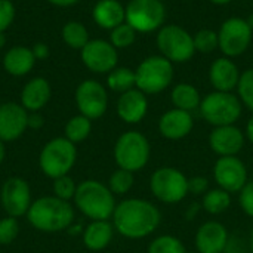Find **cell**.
Here are the masks:
<instances>
[{"mask_svg": "<svg viewBox=\"0 0 253 253\" xmlns=\"http://www.w3.org/2000/svg\"><path fill=\"white\" fill-rule=\"evenodd\" d=\"M194 46H196V50H199L202 53L213 52L216 47H219L218 33L213 30H209V28L199 30L194 36Z\"/></svg>", "mask_w": 253, "mask_h": 253, "instance_id": "obj_34", "label": "cell"}, {"mask_svg": "<svg viewBox=\"0 0 253 253\" xmlns=\"http://www.w3.org/2000/svg\"><path fill=\"white\" fill-rule=\"evenodd\" d=\"M27 125H28L30 129L37 130V129L43 127L44 119H43L42 114H39V111H37V113H31V114H28V122H27Z\"/></svg>", "mask_w": 253, "mask_h": 253, "instance_id": "obj_41", "label": "cell"}, {"mask_svg": "<svg viewBox=\"0 0 253 253\" xmlns=\"http://www.w3.org/2000/svg\"><path fill=\"white\" fill-rule=\"evenodd\" d=\"M0 203L7 216L16 219L25 216L33 203L31 188L28 182L19 176L7 178L0 190Z\"/></svg>", "mask_w": 253, "mask_h": 253, "instance_id": "obj_12", "label": "cell"}, {"mask_svg": "<svg viewBox=\"0 0 253 253\" xmlns=\"http://www.w3.org/2000/svg\"><path fill=\"white\" fill-rule=\"evenodd\" d=\"M62 39L70 47L82 50L89 42V33L83 24L77 21H70L62 28Z\"/></svg>", "mask_w": 253, "mask_h": 253, "instance_id": "obj_30", "label": "cell"}, {"mask_svg": "<svg viewBox=\"0 0 253 253\" xmlns=\"http://www.w3.org/2000/svg\"><path fill=\"white\" fill-rule=\"evenodd\" d=\"M246 138L249 139L251 144H253V116L249 119V122L246 125Z\"/></svg>", "mask_w": 253, "mask_h": 253, "instance_id": "obj_44", "label": "cell"}, {"mask_svg": "<svg viewBox=\"0 0 253 253\" xmlns=\"http://www.w3.org/2000/svg\"><path fill=\"white\" fill-rule=\"evenodd\" d=\"M148 253H188L184 243L175 237V236H169V234H163L156 237L150 246H148Z\"/></svg>", "mask_w": 253, "mask_h": 253, "instance_id": "obj_31", "label": "cell"}, {"mask_svg": "<svg viewBox=\"0 0 253 253\" xmlns=\"http://www.w3.org/2000/svg\"><path fill=\"white\" fill-rule=\"evenodd\" d=\"M114 231V225L110 221H92L83 230V245L92 252L104 251L111 243Z\"/></svg>", "mask_w": 253, "mask_h": 253, "instance_id": "obj_24", "label": "cell"}, {"mask_svg": "<svg viewBox=\"0 0 253 253\" xmlns=\"http://www.w3.org/2000/svg\"><path fill=\"white\" fill-rule=\"evenodd\" d=\"M15 16V7L10 0H0V33L9 28Z\"/></svg>", "mask_w": 253, "mask_h": 253, "instance_id": "obj_38", "label": "cell"}, {"mask_svg": "<svg viewBox=\"0 0 253 253\" xmlns=\"http://www.w3.org/2000/svg\"><path fill=\"white\" fill-rule=\"evenodd\" d=\"M76 190H77V184L70 175H64V176L53 179V184H52L53 196L61 200H65V202L73 200L76 196Z\"/></svg>", "mask_w": 253, "mask_h": 253, "instance_id": "obj_35", "label": "cell"}, {"mask_svg": "<svg viewBox=\"0 0 253 253\" xmlns=\"http://www.w3.org/2000/svg\"><path fill=\"white\" fill-rule=\"evenodd\" d=\"M170 99H172V104L175 105V108H179V110H184L188 113L200 108V102H202L199 90L190 83L176 84L172 89Z\"/></svg>", "mask_w": 253, "mask_h": 253, "instance_id": "obj_26", "label": "cell"}, {"mask_svg": "<svg viewBox=\"0 0 253 253\" xmlns=\"http://www.w3.org/2000/svg\"><path fill=\"white\" fill-rule=\"evenodd\" d=\"M252 27L249 25L248 19L233 16L222 22L218 39H219V49L227 58L239 56L249 47L252 42Z\"/></svg>", "mask_w": 253, "mask_h": 253, "instance_id": "obj_11", "label": "cell"}, {"mask_svg": "<svg viewBox=\"0 0 253 253\" xmlns=\"http://www.w3.org/2000/svg\"><path fill=\"white\" fill-rule=\"evenodd\" d=\"M33 53H34L36 59H44L49 55V49H47V46L44 43H37L33 47Z\"/></svg>", "mask_w": 253, "mask_h": 253, "instance_id": "obj_42", "label": "cell"}, {"mask_svg": "<svg viewBox=\"0 0 253 253\" xmlns=\"http://www.w3.org/2000/svg\"><path fill=\"white\" fill-rule=\"evenodd\" d=\"M193 126H194V120L191 113L179 108H172L166 111L159 120V130L162 136L170 141H178L185 138L193 130Z\"/></svg>", "mask_w": 253, "mask_h": 253, "instance_id": "obj_19", "label": "cell"}, {"mask_svg": "<svg viewBox=\"0 0 253 253\" xmlns=\"http://www.w3.org/2000/svg\"><path fill=\"white\" fill-rule=\"evenodd\" d=\"M148 111L147 95L139 89H130L117 101V116L127 125L139 123Z\"/></svg>", "mask_w": 253, "mask_h": 253, "instance_id": "obj_20", "label": "cell"}, {"mask_svg": "<svg viewBox=\"0 0 253 253\" xmlns=\"http://www.w3.org/2000/svg\"><path fill=\"white\" fill-rule=\"evenodd\" d=\"M34 62L36 56L33 53V49H28L25 46H15L9 49L3 58L4 70L15 77L28 74L33 70Z\"/></svg>", "mask_w": 253, "mask_h": 253, "instance_id": "obj_25", "label": "cell"}, {"mask_svg": "<svg viewBox=\"0 0 253 253\" xmlns=\"http://www.w3.org/2000/svg\"><path fill=\"white\" fill-rule=\"evenodd\" d=\"M209 181L205 176H194L188 179V193L196 196H205L209 190Z\"/></svg>", "mask_w": 253, "mask_h": 253, "instance_id": "obj_40", "label": "cell"}, {"mask_svg": "<svg viewBox=\"0 0 253 253\" xmlns=\"http://www.w3.org/2000/svg\"><path fill=\"white\" fill-rule=\"evenodd\" d=\"M248 22H249V25L252 27V30H253V15L249 18V19H248Z\"/></svg>", "mask_w": 253, "mask_h": 253, "instance_id": "obj_49", "label": "cell"}, {"mask_svg": "<svg viewBox=\"0 0 253 253\" xmlns=\"http://www.w3.org/2000/svg\"><path fill=\"white\" fill-rule=\"evenodd\" d=\"M162 56L170 62H187L194 56V37L179 25H165L157 34Z\"/></svg>", "mask_w": 253, "mask_h": 253, "instance_id": "obj_9", "label": "cell"}, {"mask_svg": "<svg viewBox=\"0 0 253 253\" xmlns=\"http://www.w3.org/2000/svg\"><path fill=\"white\" fill-rule=\"evenodd\" d=\"M191 253H199V252H191Z\"/></svg>", "mask_w": 253, "mask_h": 253, "instance_id": "obj_50", "label": "cell"}, {"mask_svg": "<svg viewBox=\"0 0 253 253\" xmlns=\"http://www.w3.org/2000/svg\"><path fill=\"white\" fill-rule=\"evenodd\" d=\"M239 202H240V206L243 209V212L253 218V179L249 181L245 188L240 191V197H239Z\"/></svg>", "mask_w": 253, "mask_h": 253, "instance_id": "obj_39", "label": "cell"}, {"mask_svg": "<svg viewBox=\"0 0 253 253\" xmlns=\"http://www.w3.org/2000/svg\"><path fill=\"white\" fill-rule=\"evenodd\" d=\"M133 182H135L133 173L119 168L117 170L111 173L108 179V188L111 190L114 196H125L132 190Z\"/></svg>", "mask_w": 253, "mask_h": 253, "instance_id": "obj_32", "label": "cell"}, {"mask_svg": "<svg viewBox=\"0 0 253 253\" xmlns=\"http://www.w3.org/2000/svg\"><path fill=\"white\" fill-rule=\"evenodd\" d=\"M49 3L55 4V6H61V7H65V6H73L76 4L79 0H47Z\"/></svg>", "mask_w": 253, "mask_h": 253, "instance_id": "obj_43", "label": "cell"}, {"mask_svg": "<svg viewBox=\"0 0 253 253\" xmlns=\"http://www.w3.org/2000/svg\"><path fill=\"white\" fill-rule=\"evenodd\" d=\"M117 49L105 40H89L82 49L83 64L93 73H110L117 67Z\"/></svg>", "mask_w": 253, "mask_h": 253, "instance_id": "obj_15", "label": "cell"}, {"mask_svg": "<svg viewBox=\"0 0 253 253\" xmlns=\"http://www.w3.org/2000/svg\"><path fill=\"white\" fill-rule=\"evenodd\" d=\"M203 209L211 215H219L231 206V194L222 188L209 190L203 196Z\"/></svg>", "mask_w": 253, "mask_h": 253, "instance_id": "obj_29", "label": "cell"}, {"mask_svg": "<svg viewBox=\"0 0 253 253\" xmlns=\"http://www.w3.org/2000/svg\"><path fill=\"white\" fill-rule=\"evenodd\" d=\"M165 18L166 7L162 0H130L126 6V22L141 33L160 28Z\"/></svg>", "mask_w": 253, "mask_h": 253, "instance_id": "obj_10", "label": "cell"}, {"mask_svg": "<svg viewBox=\"0 0 253 253\" xmlns=\"http://www.w3.org/2000/svg\"><path fill=\"white\" fill-rule=\"evenodd\" d=\"M211 1L215 3V4H227V3H230L233 0H211Z\"/></svg>", "mask_w": 253, "mask_h": 253, "instance_id": "obj_48", "label": "cell"}, {"mask_svg": "<svg viewBox=\"0 0 253 253\" xmlns=\"http://www.w3.org/2000/svg\"><path fill=\"white\" fill-rule=\"evenodd\" d=\"M28 224L40 233H61L74 222V208L55 196L34 200L27 212Z\"/></svg>", "mask_w": 253, "mask_h": 253, "instance_id": "obj_2", "label": "cell"}, {"mask_svg": "<svg viewBox=\"0 0 253 253\" xmlns=\"http://www.w3.org/2000/svg\"><path fill=\"white\" fill-rule=\"evenodd\" d=\"M110 37H111V44L116 49H126L133 44V42L136 39V30L125 21L119 27L111 30Z\"/></svg>", "mask_w": 253, "mask_h": 253, "instance_id": "obj_33", "label": "cell"}, {"mask_svg": "<svg viewBox=\"0 0 253 253\" xmlns=\"http://www.w3.org/2000/svg\"><path fill=\"white\" fill-rule=\"evenodd\" d=\"M90 132H92V120L84 117L83 114L71 117L64 127V136L73 144L83 142L90 135Z\"/></svg>", "mask_w": 253, "mask_h": 253, "instance_id": "obj_28", "label": "cell"}, {"mask_svg": "<svg viewBox=\"0 0 253 253\" xmlns=\"http://www.w3.org/2000/svg\"><path fill=\"white\" fill-rule=\"evenodd\" d=\"M50 99V84L43 77L31 79L21 92V105L31 113L40 111Z\"/></svg>", "mask_w": 253, "mask_h": 253, "instance_id": "obj_22", "label": "cell"}, {"mask_svg": "<svg viewBox=\"0 0 253 253\" xmlns=\"http://www.w3.org/2000/svg\"><path fill=\"white\" fill-rule=\"evenodd\" d=\"M213 178L218 187L230 194L240 193L249 182L248 168L237 156L219 157L213 166Z\"/></svg>", "mask_w": 253, "mask_h": 253, "instance_id": "obj_13", "label": "cell"}, {"mask_svg": "<svg viewBox=\"0 0 253 253\" xmlns=\"http://www.w3.org/2000/svg\"><path fill=\"white\" fill-rule=\"evenodd\" d=\"M202 117L213 127L234 125L242 116V101L231 92H212L200 102Z\"/></svg>", "mask_w": 253, "mask_h": 253, "instance_id": "obj_6", "label": "cell"}, {"mask_svg": "<svg viewBox=\"0 0 253 253\" xmlns=\"http://www.w3.org/2000/svg\"><path fill=\"white\" fill-rule=\"evenodd\" d=\"M19 234V222L16 218L6 216L0 219V246L12 245Z\"/></svg>", "mask_w": 253, "mask_h": 253, "instance_id": "obj_37", "label": "cell"}, {"mask_svg": "<svg viewBox=\"0 0 253 253\" xmlns=\"http://www.w3.org/2000/svg\"><path fill=\"white\" fill-rule=\"evenodd\" d=\"M209 79L215 90L231 92L233 89H237L240 71L230 58H218L211 65Z\"/></svg>", "mask_w": 253, "mask_h": 253, "instance_id": "obj_21", "label": "cell"}, {"mask_svg": "<svg viewBox=\"0 0 253 253\" xmlns=\"http://www.w3.org/2000/svg\"><path fill=\"white\" fill-rule=\"evenodd\" d=\"M150 190L159 202L175 205L187 197L188 178L179 169L165 166L154 170L151 175Z\"/></svg>", "mask_w": 253, "mask_h": 253, "instance_id": "obj_8", "label": "cell"}, {"mask_svg": "<svg viewBox=\"0 0 253 253\" xmlns=\"http://www.w3.org/2000/svg\"><path fill=\"white\" fill-rule=\"evenodd\" d=\"M95 22L105 30H113L126 21V7L117 0H99L92 12Z\"/></svg>", "mask_w": 253, "mask_h": 253, "instance_id": "obj_23", "label": "cell"}, {"mask_svg": "<svg viewBox=\"0 0 253 253\" xmlns=\"http://www.w3.org/2000/svg\"><path fill=\"white\" fill-rule=\"evenodd\" d=\"M74 206L90 221H110L117 206L116 196L108 185L96 179H86L77 184Z\"/></svg>", "mask_w": 253, "mask_h": 253, "instance_id": "obj_3", "label": "cell"}, {"mask_svg": "<svg viewBox=\"0 0 253 253\" xmlns=\"http://www.w3.org/2000/svg\"><path fill=\"white\" fill-rule=\"evenodd\" d=\"M237 92L242 104H245L249 110L253 111V68H249L240 74Z\"/></svg>", "mask_w": 253, "mask_h": 253, "instance_id": "obj_36", "label": "cell"}, {"mask_svg": "<svg viewBox=\"0 0 253 253\" xmlns=\"http://www.w3.org/2000/svg\"><path fill=\"white\" fill-rule=\"evenodd\" d=\"M136 89L145 95H156L169 87L173 79V65L165 56L145 58L135 71Z\"/></svg>", "mask_w": 253, "mask_h": 253, "instance_id": "obj_7", "label": "cell"}, {"mask_svg": "<svg viewBox=\"0 0 253 253\" xmlns=\"http://www.w3.org/2000/svg\"><path fill=\"white\" fill-rule=\"evenodd\" d=\"M4 44H6V36H4V33H0V49H1Z\"/></svg>", "mask_w": 253, "mask_h": 253, "instance_id": "obj_47", "label": "cell"}, {"mask_svg": "<svg viewBox=\"0 0 253 253\" xmlns=\"http://www.w3.org/2000/svg\"><path fill=\"white\" fill-rule=\"evenodd\" d=\"M4 157H6V148H4V142L0 139V165L4 162Z\"/></svg>", "mask_w": 253, "mask_h": 253, "instance_id": "obj_45", "label": "cell"}, {"mask_svg": "<svg viewBox=\"0 0 253 253\" xmlns=\"http://www.w3.org/2000/svg\"><path fill=\"white\" fill-rule=\"evenodd\" d=\"M77 160L76 144L65 136L53 138L42 148L39 154V168L50 179L68 175Z\"/></svg>", "mask_w": 253, "mask_h": 253, "instance_id": "obj_4", "label": "cell"}, {"mask_svg": "<svg viewBox=\"0 0 253 253\" xmlns=\"http://www.w3.org/2000/svg\"><path fill=\"white\" fill-rule=\"evenodd\" d=\"M228 243V230L218 221H206L196 233V248L199 253H224Z\"/></svg>", "mask_w": 253, "mask_h": 253, "instance_id": "obj_17", "label": "cell"}, {"mask_svg": "<svg viewBox=\"0 0 253 253\" xmlns=\"http://www.w3.org/2000/svg\"><path fill=\"white\" fill-rule=\"evenodd\" d=\"M114 230L130 240L151 236L160 225V211L144 199H125L117 203L113 213Z\"/></svg>", "mask_w": 253, "mask_h": 253, "instance_id": "obj_1", "label": "cell"}, {"mask_svg": "<svg viewBox=\"0 0 253 253\" xmlns=\"http://www.w3.org/2000/svg\"><path fill=\"white\" fill-rule=\"evenodd\" d=\"M249 249H251V253H253V227L251 234H249Z\"/></svg>", "mask_w": 253, "mask_h": 253, "instance_id": "obj_46", "label": "cell"}, {"mask_svg": "<svg viewBox=\"0 0 253 253\" xmlns=\"http://www.w3.org/2000/svg\"><path fill=\"white\" fill-rule=\"evenodd\" d=\"M0 253H1V251H0Z\"/></svg>", "mask_w": 253, "mask_h": 253, "instance_id": "obj_51", "label": "cell"}, {"mask_svg": "<svg viewBox=\"0 0 253 253\" xmlns=\"http://www.w3.org/2000/svg\"><path fill=\"white\" fill-rule=\"evenodd\" d=\"M245 138L246 135L234 125L219 126L211 132L209 145L219 157L237 156L245 147Z\"/></svg>", "mask_w": 253, "mask_h": 253, "instance_id": "obj_18", "label": "cell"}, {"mask_svg": "<svg viewBox=\"0 0 253 253\" xmlns=\"http://www.w3.org/2000/svg\"><path fill=\"white\" fill-rule=\"evenodd\" d=\"M76 104L80 114L90 120H96L102 117L107 111V90L96 80H84L76 89Z\"/></svg>", "mask_w": 253, "mask_h": 253, "instance_id": "obj_14", "label": "cell"}, {"mask_svg": "<svg viewBox=\"0 0 253 253\" xmlns=\"http://www.w3.org/2000/svg\"><path fill=\"white\" fill-rule=\"evenodd\" d=\"M107 84L113 92L125 93L136 86L135 71H132L127 67H116L113 71L108 73Z\"/></svg>", "mask_w": 253, "mask_h": 253, "instance_id": "obj_27", "label": "cell"}, {"mask_svg": "<svg viewBox=\"0 0 253 253\" xmlns=\"http://www.w3.org/2000/svg\"><path fill=\"white\" fill-rule=\"evenodd\" d=\"M28 111L16 102H4L0 105V139L12 142L22 136L28 129Z\"/></svg>", "mask_w": 253, "mask_h": 253, "instance_id": "obj_16", "label": "cell"}, {"mask_svg": "<svg viewBox=\"0 0 253 253\" xmlns=\"http://www.w3.org/2000/svg\"><path fill=\"white\" fill-rule=\"evenodd\" d=\"M150 154V142L147 136L138 130H127L122 133L114 145V160L117 166L132 173L147 166Z\"/></svg>", "mask_w": 253, "mask_h": 253, "instance_id": "obj_5", "label": "cell"}]
</instances>
